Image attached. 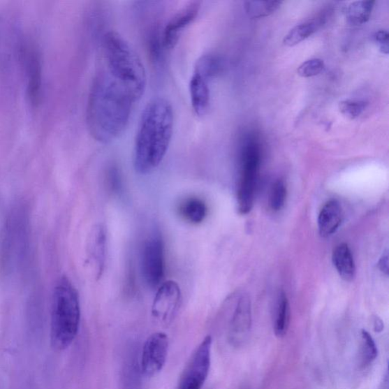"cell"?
<instances>
[{"instance_id": "9a60e30c", "label": "cell", "mask_w": 389, "mask_h": 389, "mask_svg": "<svg viewBox=\"0 0 389 389\" xmlns=\"http://www.w3.org/2000/svg\"><path fill=\"white\" fill-rule=\"evenodd\" d=\"M210 81L193 72L189 84L190 101L195 114L198 117L206 115L211 101Z\"/></svg>"}, {"instance_id": "f546056e", "label": "cell", "mask_w": 389, "mask_h": 389, "mask_svg": "<svg viewBox=\"0 0 389 389\" xmlns=\"http://www.w3.org/2000/svg\"><path fill=\"white\" fill-rule=\"evenodd\" d=\"M119 173L116 167H112L108 170V180L109 186L113 190H118L120 187Z\"/></svg>"}, {"instance_id": "d4e9b609", "label": "cell", "mask_w": 389, "mask_h": 389, "mask_svg": "<svg viewBox=\"0 0 389 389\" xmlns=\"http://www.w3.org/2000/svg\"><path fill=\"white\" fill-rule=\"evenodd\" d=\"M362 365L369 366L378 356V348L376 342L371 335L366 330H362Z\"/></svg>"}, {"instance_id": "cb8c5ba5", "label": "cell", "mask_w": 389, "mask_h": 389, "mask_svg": "<svg viewBox=\"0 0 389 389\" xmlns=\"http://www.w3.org/2000/svg\"><path fill=\"white\" fill-rule=\"evenodd\" d=\"M281 4L280 1H248L244 8L250 18L260 19L274 13Z\"/></svg>"}, {"instance_id": "484cf974", "label": "cell", "mask_w": 389, "mask_h": 389, "mask_svg": "<svg viewBox=\"0 0 389 389\" xmlns=\"http://www.w3.org/2000/svg\"><path fill=\"white\" fill-rule=\"evenodd\" d=\"M287 198V186L282 179L277 180L274 184L270 194V205L274 212L280 211L284 205Z\"/></svg>"}, {"instance_id": "44dd1931", "label": "cell", "mask_w": 389, "mask_h": 389, "mask_svg": "<svg viewBox=\"0 0 389 389\" xmlns=\"http://www.w3.org/2000/svg\"><path fill=\"white\" fill-rule=\"evenodd\" d=\"M179 211L186 221L197 224L205 220L207 209L200 198H190L180 205Z\"/></svg>"}, {"instance_id": "7402d4cb", "label": "cell", "mask_w": 389, "mask_h": 389, "mask_svg": "<svg viewBox=\"0 0 389 389\" xmlns=\"http://www.w3.org/2000/svg\"><path fill=\"white\" fill-rule=\"evenodd\" d=\"M291 317V309L288 299L284 292H281L278 307H277L275 321L274 325V334L278 338L281 339L286 335Z\"/></svg>"}, {"instance_id": "7a4b0ae2", "label": "cell", "mask_w": 389, "mask_h": 389, "mask_svg": "<svg viewBox=\"0 0 389 389\" xmlns=\"http://www.w3.org/2000/svg\"><path fill=\"white\" fill-rule=\"evenodd\" d=\"M175 115L166 98L152 100L145 108L135 138L133 166L138 174L149 175L166 156L174 133Z\"/></svg>"}, {"instance_id": "ffe728a7", "label": "cell", "mask_w": 389, "mask_h": 389, "mask_svg": "<svg viewBox=\"0 0 389 389\" xmlns=\"http://www.w3.org/2000/svg\"><path fill=\"white\" fill-rule=\"evenodd\" d=\"M140 362L138 361L135 353L129 351L123 369V385L124 389H141Z\"/></svg>"}, {"instance_id": "83f0119b", "label": "cell", "mask_w": 389, "mask_h": 389, "mask_svg": "<svg viewBox=\"0 0 389 389\" xmlns=\"http://www.w3.org/2000/svg\"><path fill=\"white\" fill-rule=\"evenodd\" d=\"M325 67V63L321 59H309L299 66L298 73L302 78L314 77L322 73Z\"/></svg>"}, {"instance_id": "8992f818", "label": "cell", "mask_w": 389, "mask_h": 389, "mask_svg": "<svg viewBox=\"0 0 389 389\" xmlns=\"http://www.w3.org/2000/svg\"><path fill=\"white\" fill-rule=\"evenodd\" d=\"M260 161V147L254 140L249 141L242 153L237 189V206L241 214H246L253 209Z\"/></svg>"}, {"instance_id": "277c9868", "label": "cell", "mask_w": 389, "mask_h": 389, "mask_svg": "<svg viewBox=\"0 0 389 389\" xmlns=\"http://www.w3.org/2000/svg\"><path fill=\"white\" fill-rule=\"evenodd\" d=\"M101 63L144 94L147 85L144 65L134 49L119 33L108 31L103 36Z\"/></svg>"}, {"instance_id": "1f68e13d", "label": "cell", "mask_w": 389, "mask_h": 389, "mask_svg": "<svg viewBox=\"0 0 389 389\" xmlns=\"http://www.w3.org/2000/svg\"><path fill=\"white\" fill-rule=\"evenodd\" d=\"M374 330L377 333L382 332L384 330V323L378 316H375L374 319Z\"/></svg>"}, {"instance_id": "3957f363", "label": "cell", "mask_w": 389, "mask_h": 389, "mask_svg": "<svg viewBox=\"0 0 389 389\" xmlns=\"http://www.w3.org/2000/svg\"><path fill=\"white\" fill-rule=\"evenodd\" d=\"M81 309L79 293L66 277L60 279L52 300L50 339L58 351L66 350L80 330Z\"/></svg>"}, {"instance_id": "e0dca14e", "label": "cell", "mask_w": 389, "mask_h": 389, "mask_svg": "<svg viewBox=\"0 0 389 389\" xmlns=\"http://www.w3.org/2000/svg\"><path fill=\"white\" fill-rule=\"evenodd\" d=\"M332 261L337 272L346 281H351L356 274V266L348 244H341L334 249Z\"/></svg>"}, {"instance_id": "9c48e42d", "label": "cell", "mask_w": 389, "mask_h": 389, "mask_svg": "<svg viewBox=\"0 0 389 389\" xmlns=\"http://www.w3.org/2000/svg\"><path fill=\"white\" fill-rule=\"evenodd\" d=\"M142 272L144 280L151 288H157L164 278L163 244L159 236L145 241L141 256Z\"/></svg>"}, {"instance_id": "603a6c76", "label": "cell", "mask_w": 389, "mask_h": 389, "mask_svg": "<svg viewBox=\"0 0 389 389\" xmlns=\"http://www.w3.org/2000/svg\"><path fill=\"white\" fill-rule=\"evenodd\" d=\"M375 1H357L350 4L346 11L348 21L352 24L367 22L374 10Z\"/></svg>"}, {"instance_id": "d6986e66", "label": "cell", "mask_w": 389, "mask_h": 389, "mask_svg": "<svg viewBox=\"0 0 389 389\" xmlns=\"http://www.w3.org/2000/svg\"><path fill=\"white\" fill-rule=\"evenodd\" d=\"M323 17L301 23L292 29L284 38V44L293 47L312 36L324 22Z\"/></svg>"}, {"instance_id": "2e32d148", "label": "cell", "mask_w": 389, "mask_h": 389, "mask_svg": "<svg viewBox=\"0 0 389 389\" xmlns=\"http://www.w3.org/2000/svg\"><path fill=\"white\" fill-rule=\"evenodd\" d=\"M343 219L342 206L335 200L327 202L318 218L319 233L323 237H330L338 230Z\"/></svg>"}, {"instance_id": "4316f807", "label": "cell", "mask_w": 389, "mask_h": 389, "mask_svg": "<svg viewBox=\"0 0 389 389\" xmlns=\"http://www.w3.org/2000/svg\"><path fill=\"white\" fill-rule=\"evenodd\" d=\"M367 107V103L360 100H344L339 103V110L343 116L349 119L360 117Z\"/></svg>"}, {"instance_id": "ac0fdd59", "label": "cell", "mask_w": 389, "mask_h": 389, "mask_svg": "<svg viewBox=\"0 0 389 389\" xmlns=\"http://www.w3.org/2000/svg\"><path fill=\"white\" fill-rule=\"evenodd\" d=\"M226 64L223 58L217 54H205L198 59L194 72L200 75L207 81L219 76L224 71Z\"/></svg>"}, {"instance_id": "6da1fadb", "label": "cell", "mask_w": 389, "mask_h": 389, "mask_svg": "<svg viewBox=\"0 0 389 389\" xmlns=\"http://www.w3.org/2000/svg\"><path fill=\"white\" fill-rule=\"evenodd\" d=\"M143 95L101 63L86 108V124L94 140L108 144L123 133Z\"/></svg>"}, {"instance_id": "8fae6325", "label": "cell", "mask_w": 389, "mask_h": 389, "mask_svg": "<svg viewBox=\"0 0 389 389\" xmlns=\"http://www.w3.org/2000/svg\"><path fill=\"white\" fill-rule=\"evenodd\" d=\"M200 7V3H190L172 17L161 34L163 50H170L176 47L184 31L196 20Z\"/></svg>"}, {"instance_id": "7c38bea8", "label": "cell", "mask_w": 389, "mask_h": 389, "mask_svg": "<svg viewBox=\"0 0 389 389\" xmlns=\"http://www.w3.org/2000/svg\"><path fill=\"white\" fill-rule=\"evenodd\" d=\"M24 61L28 78V97L32 108H38L41 100L42 68L41 57L32 45L25 47Z\"/></svg>"}, {"instance_id": "52a82bcc", "label": "cell", "mask_w": 389, "mask_h": 389, "mask_svg": "<svg viewBox=\"0 0 389 389\" xmlns=\"http://www.w3.org/2000/svg\"><path fill=\"white\" fill-rule=\"evenodd\" d=\"M212 338L207 335L197 346L179 379L177 389H202L211 367Z\"/></svg>"}, {"instance_id": "5b68a950", "label": "cell", "mask_w": 389, "mask_h": 389, "mask_svg": "<svg viewBox=\"0 0 389 389\" xmlns=\"http://www.w3.org/2000/svg\"><path fill=\"white\" fill-rule=\"evenodd\" d=\"M29 244V212L24 205H19L8 215L0 240V262L6 273H12L23 264Z\"/></svg>"}, {"instance_id": "ba28073f", "label": "cell", "mask_w": 389, "mask_h": 389, "mask_svg": "<svg viewBox=\"0 0 389 389\" xmlns=\"http://www.w3.org/2000/svg\"><path fill=\"white\" fill-rule=\"evenodd\" d=\"M182 302V293L178 284L168 281L160 285L155 295L152 314L161 325H168L175 321Z\"/></svg>"}, {"instance_id": "4fadbf2b", "label": "cell", "mask_w": 389, "mask_h": 389, "mask_svg": "<svg viewBox=\"0 0 389 389\" xmlns=\"http://www.w3.org/2000/svg\"><path fill=\"white\" fill-rule=\"evenodd\" d=\"M251 304L248 297L242 298L233 314L230 323L229 341L235 346H239L247 339L251 328Z\"/></svg>"}, {"instance_id": "30bf717a", "label": "cell", "mask_w": 389, "mask_h": 389, "mask_svg": "<svg viewBox=\"0 0 389 389\" xmlns=\"http://www.w3.org/2000/svg\"><path fill=\"white\" fill-rule=\"evenodd\" d=\"M169 339L164 332H155L146 339L142 350L140 367L142 375L156 376L166 364Z\"/></svg>"}, {"instance_id": "4dcf8cb0", "label": "cell", "mask_w": 389, "mask_h": 389, "mask_svg": "<svg viewBox=\"0 0 389 389\" xmlns=\"http://www.w3.org/2000/svg\"><path fill=\"white\" fill-rule=\"evenodd\" d=\"M379 270H381L386 274H388V253H386L379 262Z\"/></svg>"}, {"instance_id": "f1b7e54d", "label": "cell", "mask_w": 389, "mask_h": 389, "mask_svg": "<svg viewBox=\"0 0 389 389\" xmlns=\"http://www.w3.org/2000/svg\"><path fill=\"white\" fill-rule=\"evenodd\" d=\"M388 38L389 34L387 31L380 30L375 34L374 40L380 51L383 54H388Z\"/></svg>"}, {"instance_id": "5bb4252c", "label": "cell", "mask_w": 389, "mask_h": 389, "mask_svg": "<svg viewBox=\"0 0 389 389\" xmlns=\"http://www.w3.org/2000/svg\"><path fill=\"white\" fill-rule=\"evenodd\" d=\"M106 250V230L101 224H98L90 233L88 245L89 262L98 279L101 278L103 270H105Z\"/></svg>"}]
</instances>
